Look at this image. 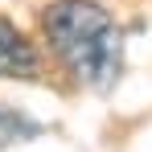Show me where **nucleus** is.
<instances>
[{"instance_id": "obj_1", "label": "nucleus", "mask_w": 152, "mask_h": 152, "mask_svg": "<svg viewBox=\"0 0 152 152\" xmlns=\"http://www.w3.org/2000/svg\"><path fill=\"white\" fill-rule=\"evenodd\" d=\"M45 45L78 86L107 95L124 74V29L99 0H53L41 12Z\"/></svg>"}, {"instance_id": "obj_2", "label": "nucleus", "mask_w": 152, "mask_h": 152, "mask_svg": "<svg viewBox=\"0 0 152 152\" xmlns=\"http://www.w3.org/2000/svg\"><path fill=\"white\" fill-rule=\"evenodd\" d=\"M45 70L41 50L29 41L25 29H17L8 17H0V78H17V82H37Z\"/></svg>"}, {"instance_id": "obj_3", "label": "nucleus", "mask_w": 152, "mask_h": 152, "mask_svg": "<svg viewBox=\"0 0 152 152\" xmlns=\"http://www.w3.org/2000/svg\"><path fill=\"white\" fill-rule=\"evenodd\" d=\"M37 136H41V124H37L33 115L8 107V103H0V148L29 144V140H37Z\"/></svg>"}]
</instances>
